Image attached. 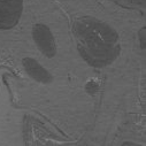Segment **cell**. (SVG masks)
<instances>
[{"label":"cell","instance_id":"6da1fadb","mask_svg":"<svg viewBox=\"0 0 146 146\" xmlns=\"http://www.w3.org/2000/svg\"><path fill=\"white\" fill-rule=\"evenodd\" d=\"M32 35H33L35 43L37 44L39 50L47 56L52 58L56 51H55V44H54L53 36H52L51 31L48 30V28H46L45 25H42V24L36 25Z\"/></svg>","mask_w":146,"mask_h":146},{"label":"cell","instance_id":"7a4b0ae2","mask_svg":"<svg viewBox=\"0 0 146 146\" xmlns=\"http://www.w3.org/2000/svg\"><path fill=\"white\" fill-rule=\"evenodd\" d=\"M23 66H24L25 71L36 81H38L40 83H48L52 81L50 72L43 66H40L36 60L27 58L23 60Z\"/></svg>","mask_w":146,"mask_h":146}]
</instances>
